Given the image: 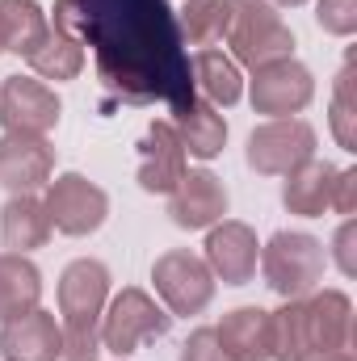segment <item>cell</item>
Segmentation results:
<instances>
[{
    "label": "cell",
    "mask_w": 357,
    "mask_h": 361,
    "mask_svg": "<svg viewBox=\"0 0 357 361\" xmlns=\"http://www.w3.org/2000/svg\"><path fill=\"white\" fill-rule=\"evenodd\" d=\"M51 25L92 47L97 80L114 101L181 109L193 97L189 51L169 0H55Z\"/></svg>",
    "instance_id": "obj_1"
},
{
    "label": "cell",
    "mask_w": 357,
    "mask_h": 361,
    "mask_svg": "<svg viewBox=\"0 0 357 361\" xmlns=\"http://www.w3.org/2000/svg\"><path fill=\"white\" fill-rule=\"evenodd\" d=\"M105 302H109V269L101 261L80 257L59 273V328H63V357L59 361L101 357Z\"/></svg>",
    "instance_id": "obj_2"
},
{
    "label": "cell",
    "mask_w": 357,
    "mask_h": 361,
    "mask_svg": "<svg viewBox=\"0 0 357 361\" xmlns=\"http://www.w3.org/2000/svg\"><path fill=\"white\" fill-rule=\"evenodd\" d=\"M227 47H231V59L244 63V68H265L273 59H290L294 55V34L290 25L282 21V13L269 4V0H227Z\"/></svg>",
    "instance_id": "obj_3"
},
{
    "label": "cell",
    "mask_w": 357,
    "mask_h": 361,
    "mask_svg": "<svg viewBox=\"0 0 357 361\" xmlns=\"http://www.w3.org/2000/svg\"><path fill=\"white\" fill-rule=\"evenodd\" d=\"M173 315L139 286H126L122 294H114L105 302L101 315V349H109L114 357H131L139 345L169 336Z\"/></svg>",
    "instance_id": "obj_4"
},
{
    "label": "cell",
    "mask_w": 357,
    "mask_h": 361,
    "mask_svg": "<svg viewBox=\"0 0 357 361\" xmlns=\"http://www.w3.org/2000/svg\"><path fill=\"white\" fill-rule=\"evenodd\" d=\"M261 273L277 298H307L324 277V244L307 231H277L261 248Z\"/></svg>",
    "instance_id": "obj_5"
},
{
    "label": "cell",
    "mask_w": 357,
    "mask_h": 361,
    "mask_svg": "<svg viewBox=\"0 0 357 361\" xmlns=\"http://www.w3.org/2000/svg\"><path fill=\"white\" fill-rule=\"evenodd\" d=\"M152 281H156V294H160L164 311L169 315H185V319L202 315L210 307V298H214V286H219L210 265L198 252H189V248H169L164 257H156Z\"/></svg>",
    "instance_id": "obj_6"
},
{
    "label": "cell",
    "mask_w": 357,
    "mask_h": 361,
    "mask_svg": "<svg viewBox=\"0 0 357 361\" xmlns=\"http://www.w3.org/2000/svg\"><path fill=\"white\" fill-rule=\"evenodd\" d=\"M315 156V126L303 118H269L248 135V169L261 177H286Z\"/></svg>",
    "instance_id": "obj_7"
},
{
    "label": "cell",
    "mask_w": 357,
    "mask_h": 361,
    "mask_svg": "<svg viewBox=\"0 0 357 361\" xmlns=\"http://www.w3.org/2000/svg\"><path fill=\"white\" fill-rule=\"evenodd\" d=\"M47 214H51V227L63 231V235H92L105 214H109V193L89 180L85 173H63V177L47 180V197H42Z\"/></svg>",
    "instance_id": "obj_8"
},
{
    "label": "cell",
    "mask_w": 357,
    "mask_h": 361,
    "mask_svg": "<svg viewBox=\"0 0 357 361\" xmlns=\"http://www.w3.org/2000/svg\"><path fill=\"white\" fill-rule=\"evenodd\" d=\"M59 97L38 76H8L0 89L4 135H51L59 126Z\"/></svg>",
    "instance_id": "obj_9"
},
{
    "label": "cell",
    "mask_w": 357,
    "mask_h": 361,
    "mask_svg": "<svg viewBox=\"0 0 357 361\" xmlns=\"http://www.w3.org/2000/svg\"><path fill=\"white\" fill-rule=\"evenodd\" d=\"M253 109L265 118H294L311 105L315 97V80L311 72L290 55V59H273L265 68L253 72Z\"/></svg>",
    "instance_id": "obj_10"
},
{
    "label": "cell",
    "mask_w": 357,
    "mask_h": 361,
    "mask_svg": "<svg viewBox=\"0 0 357 361\" xmlns=\"http://www.w3.org/2000/svg\"><path fill=\"white\" fill-rule=\"evenodd\" d=\"M257 257H261V244H257V231L240 219H219L214 227H206V265L214 273V281L223 286H244L253 281L257 273Z\"/></svg>",
    "instance_id": "obj_11"
},
{
    "label": "cell",
    "mask_w": 357,
    "mask_h": 361,
    "mask_svg": "<svg viewBox=\"0 0 357 361\" xmlns=\"http://www.w3.org/2000/svg\"><path fill=\"white\" fill-rule=\"evenodd\" d=\"M227 214V185L210 169H189L169 193V219L181 231H206Z\"/></svg>",
    "instance_id": "obj_12"
},
{
    "label": "cell",
    "mask_w": 357,
    "mask_h": 361,
    "mask_svg": "<svg viewBox=\"0 0 357 361\" xmlns=\"http://www.w3.org/2000/svg\"><path fill=\"white\" fill-rule=\"evenodd\" d=\"M189 173V156H185V143H181L177 126L169 118H156L139 143V185L147 193H173L177 180Z\"/></svg>",
    "instance_id": "obj_13"
},
{
    "label": "cell",
    "mask_w": 357,
    "mask_h": 361,
    "mask_svg": "<svg viewBox=\"0 0 357 361\" xmlns=\"http://www.w3.org/2000/svg\"><path fill=\"white\" fill-rule=\"evenodd\" d=\"M55 173V147L47 135H4L0 139V185L8 193H38Z\"/></svg>",
    "instance_id": "obj_14"
},
{
    "label": "cell",
    "mask_w": 357,
    "mask_h": 361,
    "mask_svg": "<svg viewBox=\"0 0 357 361\" xmlns=\"http://www.w3.org/2000/svg\"><path fill=\"white\" fill-rule=\"evenodd\" d=\"M0 357L4 361H59L63 357V328L55 311H25L0 324Z\"/></svg>",
    "instance_id": "obj_15"
},
{
    "label": "cell",
    "mask_w": 357,
    "mask_h": 361,
    "mask_svg": "<svg viewBox=\"0 0 357 361\" xmlns=\"http://www.w3.org/2000/svg\"><path fill=\"white\" fill-rule=\"evenodd\" d=\"M303 307H307V332H311L315 357L349 345V336H353V302H349L345 290H311L303 298Z\"/></svg>",
    "instance_id": "obj_16"
},
{
    "label": "cell",
    "mask_w": 357,
    "mask_h": 361,
    "mask_svg": "<svg viewBox=\"0 0 357 361\" xmlns=\"http://www.w3.org/2000/svg\"><path fill=\"white\" fill-rule=\"evenodd\" d=\"M223 353L231 361H269L273 357V324L265 307H236L214 328Z\"/></svg>",
    "instance_id": "obj_17"
},
{
    "label": "cell",
    "mask_w": 357,
    "mask_h": 361,
    "mask_svg": "<svg viewBox=\"0 0 357 361\" xmlns=\"http://www.w3.org/2000/svg\"><path fill=\"white\" fill-rule=\"evenodd\" d=\"M173 126H177L181 143H185V156H198V160H214L223 147H227V122H223V114H219V105H210V101H202L198 92L173 109V118H169Z\"/></svg>",
    "instance_id": "obj_18"
},
{
    "label": "cell",
    "mask_w": 357,
    "mask_h": 361,
    "mask_svg": "<svg viewBox=\"0 0 357 361\" xmlns=\"http://www.w3.org/2000/svg\"><path fill=\"white\" fill-rule=\"evenodd\" d=\"M51 214L38 193H8L0 210V240L8 252H34L51 240Z\"/></svg>",
    "instance_id": "obj_19"
},
{
    "label": "cell",
    "mask_w": 357,
    "mask_h": 361,
    "mask_svg": "<svg viewBox=\"0 0 357 361\" xmlns=\"http://www.w3.org/2000/svg\"><path fill=\"white\" fill-rule=\"evenodd\" d=\"M332 180H337V164H328L320 156L303 160L294 173H286V185H282L286 210L303 214V219H320L332 206Z\"/></svg>",
    "instance_id": "obj_20"
},
{
    "label": "cell",
    "mask_w": 357,
    "mask_h": 361,
    "mask_svg": "<svg viewBox=\"0 0 357 361\" xmlns=\"http://www.w3.org/2000/svg\"><path fill=\"white\" fill-rule=\"evenodd\" d=\"M189 76H193V92L210 105H236L244 97V76H240V63L214 47H202L193 59H189Z\"/></svg>",
    "instance_id": "obj_21"
},
{
    "label": "cell",
    "mask_w": 357,
    "mask_h": 361,
    "mask_svg": "<svg viewBox=\"0 0 357 361\" xmlns=\"http://www.w3.org/2000/svg\"><path fill=\"white\" fill-rule=\"evenodd\" d=\"M42 298V273L25 252H0V324L34 311Z\"/></svg>",
    "instance_id": "obj_22"
},
{
    "label": "cell",
    "mask_w": 357,
    "mask_h": 361,
    "mask_svg": "<svg viewBox=\"0 0 357 361\" xmlns=\"http://www.w3.org/2000/svg\"><path fill=\"white\" fill-rule=\"evenodd\" d=\"M51 34V21L47 13L34 4V0H0V47L30 59Z\"/></svg>",
    "instance_id": "obj_23"
},
{
    "label": "cell",
    "mask_w": 357,
    "mask_h": 361,
    "mask_svg": "<svg viewBox=\"0 0 357 361\" xmlns=\"http://www.w3.org/2000/svg\"><path fill=\"white\" fill-rule=\"evenodd\" d=\"M30 63V72L38 76V80H76L80 76V68H85V47H80V38H72V34H63V30H55L51 25V34H47V42L25 59Z\"/></svg>",
    "instance_id": "obj_24"
},
{
    "label": "cell",
    "mask_w": 357,
    "mask_h": 361,
    "mask_svg": "<svg viewBox=\"0 0 357 361\" xmlns=\"http://www.w3.org/2000/svg\"><path fill=\"white\" fill-rule=\"evenodd\" d=\"M269 324H273V357L269 361H311L315 357L303 298H286L282 311H269Z\"/></svg>",
    "instance_id": "obj_25"
},
{
    "label": "cell",
    "mask_w": 357,
    "mask_h": 361,
    "mask_svg": "<svg viewBox=\"0 0 357 361\" xmlns=\"http://www.w3.org/2000/svg\"><path fill=\"white\" fill-rule=\"evenodd\" d=\"M227 0H185L177 13L181 38L193 47H214L227 30Z\"/></svg>",
    "instance_id": "obj_26"
},
{
    "label": "cell",
    "mask_w": 357,
    "mask_h": 361,
    "mask_svg": "<svg viewBox=\"0 0 357 361\" xmlns=\"http://www.w3.org/2000/svg\"><path fill=\"white\" fill-rule=\"evenodd\" d=\"M332 135L345 152H357V80H353V59L341 68L332 85Z\"/></svg>",
    "instance_id": "obj_27"
},
{
    "label": "cell",
    "mask_w": 357,
    "mask_h": 361,
    "mask_svg": "<svg viewBox=\"0 0 357 361\" xmlns=\"http://www.w3.org/2000/svg\"><path fill=\"white\" fill-rule=\"evenodd\" d=\"M315 21H320V30H328L337 38H349L357 30V0H320Z\"/></svg>",
    "instance_id": "obj_28"
},
{
    "label": "cell",
    "mask_w": 357,
    "mask_h": 361,
    "mask_svg": "<svg viewBox=\"0 0 357 361\" xmlns=\"http://www.w3.org/2000/svg\"><path fill=\"white\" fill-rule=\"evenodd\" d=\"M181 361H231V357L223 353V345H219L214 328H193V332H189V341L181 345Z\"/></svg>",
    "instance_id": "obj_29"
},
{
    "label": "cell",
    "mask_w": 357,
    "mask_h": 361,
    "mask_svg": "<svg viewBox=\"0 0 357 361\" xmlns=\"http://www.w3.org/2000/svg\"><path fill=\"white\" fill-rule=\"evenodd\" d=\"M332 257H337V269L345 273V277H353V273H357V223H353V219H345V223L337 227Z\"/></svg>",
    "instance_id": "obj_30"
},
{
    "label": "cell",
    "mask_w": 357,
    "mask_h": 361,
    "mask_svg": "<svg viewBox=\"0 0 357 361\" xmlns=\"http://www.w3.org/2000/svg\"><path fill=\"white\" fill-rule=\"evenodd\" d=\"M337 214H353L357 210V169H337V180H332V206Z\"/></svg>",
    "instance_id": "obj_31"
},
{
    "label": "cell",
    "mask_w": 357,
    "mask_h": 361,
    "mask_svg": "<svg viewBox=\"0 0 357 361\" xmlns=\"http://www.w3.org/2000/svg\"><path fill=\"white\" fill-rule=\"evenodd\" d=\"M311 361H353V349L345 345V349H332V353H320V357H311Z\"/></svg>",
    "instance_id": "obj_32"
},
{
    "label": "cell",
    "mask_w": 357,
    "mask_h": 361,
    "mask_svg": "<svg viewBox=\"0 0 357 361\" xmlns=\"http://www.w3.org/2000/svg\"><path fill=\"white\" fill-rule=\"evenodd\" d=\"M273 8H298V4H307V0H269Z\"/></svg>",
    "instance_id": "obj_33"
},
{
    "label": "cell",
    "mask_w": 357,
    "mask_h": 361,
    "mask_svg": "<svg viewBox=\"0 0 357 361\" xmlns=\"http://www.w3.org/2000/svg\"><path fill=\"white\" fill-rule=\"evenodd\" d=\"M0 51H4V47H0Z\"/></svg>",
    "instance_id": "obj_34"
},
{
    "label": "cell",
    "mask_w": 357,
    "mask_h": 361,
    "mask_svg": "<svg viewBox=\"0 0 357 361\" xmlns=\"http://www.w3.org/2000/svg\"><path fill=\"white\" fill-rule=\"evenodd\" d=\"M118 361H122V357H118Z\"/></svg>",
    "instance_id": "obj_35"
}]
</instances>
